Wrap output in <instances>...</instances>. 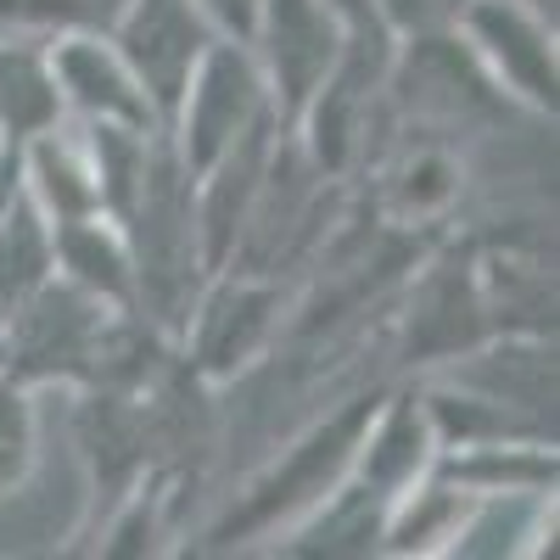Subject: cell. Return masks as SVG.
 Returning <instances> with one entry per match:
<instances>
[{
  "mask_svg": "<svg viewBox=\"0 0 560 560\" xmlns=\"http://www.w3.org/2000/svg\"><path fill=\"white\" fill-rule=\"evenodd\" d=\"M376 409H382L376 398H353L337 420H325L319 432H308V438L287 454V465H275V477H264V482L253 488V499L242 504V516H230L213 538L230 544L236 533H258V527H269L275 516H292V510L325 499V493L342 482L348 465H353V454H359V443H364V427L376 420Z\"/></svg>",
  "mask_w": 560,
  "mask_h": 560,
  "instance_id": "cell-1",
  "label": "cell"
},
{
  "mask_svg": "<svg viewBox=\"0 0 560 560\" xmlns=\"http://www.w3.org/2000/svg\"><path fill=\"white\" fill-rule=\"evenodd\" d=\"M264 57L275 79V102L287 118H303L314 90L331 79L342 45H348V18L331 0H258V28Z\"/></svg>",
  "mask_w": 560,
  "mask_h": 560,
  "instance_id": "cell-2",
  "label": "cell"
},
{
  "mask_svg": "<svg viewBox=\"0 0 560 560\" xmlns=\"http://www.w3.org/2000/svg\"><path fill=\"white\" fill-rule=\"evenodd\" d=\"M208 45L213 39L191 0H135V12L118 28V57L129 62L135 84L147 90L152 113H163V118L179 113V96H185V84H191Z\"/></svg>",
  "mask_w": 560,
  "mask_h": 560,
  "instance_id": "cell-3",
  "label": "cell"
},
{
  "mask_svg": "<svg viewBox=\"0 0 560 560\" xmlns=\"http://www.w3.org/2000/svg\"><path fill=\"white\" fill-rule=\"evenodd\" d=\"M258 68L247 62L242 45H208L191 84L179 96V129H185V168L202 174L230 140H236L253 118H258Z\"/></svg>",
  "mask_w": 560,
  "mask_h": 560,
  "instance_id": "cell-4",
  "label": "cell"
},
{
  "mask_svg": "<svg viewBox=\"0 0 560 560\" xmlns=\"http://www.w3.org/2000/svg\"><path fill=\"white\" fill-rule=\"evenodd\" d=\"M459 23L477 34L516 96H527L533 107H555V45L538 18H527L516 0H465Z\"/></svg>",
  "mask_w": 560,
  "mask_h": 560,
  "instance_id": "cell-5",
  "label": "cell"
},
{
  "mask_svg": "<svg viewBox=\"0 0 560 560\" xmlns=\"http://www.w3.org/2000/svg\"><path fill=\"white\" fill-rule=\"evenodd\" d=\"M51 73H57V90L96 113L102 124H129V129H147L152 124V102L147 90L135 84L129 62L118 51H102L96 39H68L51 51Z\"/></svg>",
  "mask_w": 560,
  "mask_h": 560,
  "instance_id": "cell-6",
  "label": "cell"
},
{
  "mask_svg": "<svg viewBox=\"0 0 560 560\" xmlns=\"http://www.w3.org/2000/svg\"><path fill=\"white\" fill-rule=\"evenodd\" d=\"M382 415V409H376ZM370 443H359L364 448V488L376 493V499H387L393 488H404L415 471H420V459H427V443H432V420H427V409H415V398H398L387 415H382V427L370 420Z\"/></svg>",
  "mask_w": 560,
  "mask_h": 560,
  "instance_id": "cell-7",
  "label": "cell"
},
{
  "mask_svg": "<svg viewBox=\"0 0 560 560\" xmlns=\"http://www.w3.org/2000/svg\"><path fill=\"white\" fill-rule=\"evenodd\" d=\"M57 113H62V90H57L51 57L0 45V124H7V135L34 140L45 129H57Z\"/></svg>",
  "mask_w": 560,
  "mask_h": 560,
  "instance_id": "cell-8",
  "label": "cell"
},
{
  "mask_svg": "<svg viewBox=\"0 0 560 560\" xmlns=\"http://www.w3.org/2000/svg\"><path fill=\"white\" fill-rule=\"evenodd\" d=\"M45 264H51V242L39 230V213L12 197L7 219H0V337H7L18 303L45 280Z\"/></svg>",
  "mask_w": 560,
  "mask_h": 560,
  "instance_id": "cell-9",
  "label": "cell"
},
{
  "mask_svg": "<svg viewBox=\"0 0 560 560\" xmlns=\"http://www.w3.org/2000/svg\"><path fill=\"white\" fill-rule=\"evenodd\" d=\"M57 258L73 269V280H79L84 292H96V298H129V280H135L129 275V258H124L113 230H102V219H90V213L62 219Z\"/></svg>",
  "mask_w": 560,
  "mask_h": 560,
  "instance_id": "cell-10",
  "label": "cell"
},
{
  "mask_svg": "<svg viewBox=\"0 0 560 560\" xmlns=\"http://www.w3.org/2000/svg\"><path fill=\"white\" fill-rule=\"evenodd\" d=\"M264 314H269L264 292H247V287L219 292L202 314V364H242V353L264 331Z\"/></svg>",
  "mask_w": 560,
  "mask_h": 560,
  "instance_id": "cell-11",
  "label": "cell"
},
{
  "mask_svg": "<svg viewBox=\"0 0 560 560\" xmlns=\"http://www.w3.org/2000/svg\"><path fill=\"white\" fill-rule=\"evenodd\" d=\"M34 448V427H28V404L18 393V382H0V482H12Z\"/></svg>",
  "mask_w": 560,
  "mask_h": 560,
  "instance_id": "cell-12",
  "label": "cell"
},
{
  "mask_svg": "<svg viewBox=\"0 0 560 560\" xmlns=\"http://www.w3.org/2000/svg\"><path fill=\"white\" fill-rule=\"evenodd\" d=\"M387 7V23L409 28V34H443L459 23L465 0H382Z\"/></svg>",
  "mask_w": 560,
  "mask_h": 560,
  "instance_id": "cell-13",
  "label": "cell"
},
{
  "mask_svg": "<svg viewBox=\"0 0 560 560\" xmlns=\"http://www.w3.org/2000/svg\"><path fill=\"white\" fill-rule=\"evenodd\" d=\"M197 7L236 39H253V28H258V0H197Z\"/></svg>",
  "mask_w": 560,
  "mask_h": 560,
  "instance_id": "cell-14",
  "label": "cell"
},
{
  "mask_svg": "<svg viewBox=\"0 0 560 560\" xmlns=\"http://www.w3.org/2000/svg\"><path fill=\"white\" fill-rule=\"evenodd\" d=\"M12 197H18V158H0V219H7Z\"/></svg>",
  "mask_w": 560,
  "mask_h": 560,
  "instance_id": "cell-15",
  "label": "cell"
}]
</instances>
